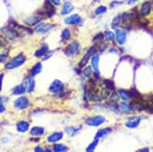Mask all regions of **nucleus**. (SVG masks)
Listing matches in <instances>:
<instances>
[{"label":"nucleus","instance_id":"obj_1","mask_svg":"<svg viewBox=\"0 0 153 152\" xmlns=\"http://www.w3.org/2000/svg\"><path fill=\"white\" fill-rule=\"evenodd\" d=\"M26 60V57L24 54H19L18 56H14L12 59L6 64L5 68L7 70H13V69H16L20 66H22Z\"/></svg>","mask_w":153,"mask_h":152},{"label":"nucleus","instance_id":"obj_2","mask_svg":"<svg viewBox=\"0 0 153 152\" xmlns=\"http://www.w3.org/2000/svg\"><path fill=\"white\" fill-rule=\"evenodd\" d=\"M80 49H81V47H80V43L78 42L74 41V42H72L71 43H70L67 47L65 48L64 53H65V55L67 56L72 57V56H75L79 55Z\"/></svg>","mask_w":153,"mask_h":152},{"label":"nucleus","instance_id":"obj_3","mask_svg":"<svg viewBox=\"0 0 153 152\" xmlns=\"http://www.w3.org/2000/svg\"><path fill=\"white\" fill-rule=\"evenodd\" d=\"M56 13L55 5L53 4L50 0H45L44 5H43V12L42 16L45 17H52Z\"/></svg>","mask_w":153,"mask_h":152},{"label":"nucleus","instance_id":"obj_4","mask_svg":"<svg viewBox=\"0 0 153 152\" xmlns=\"http://www.w3.org/2000/svg\"><path fill=\"white\" fill-rule=\"evenodd\" d=\"M14 107L19 110H24L26 109L29 106V100L26 97H19L13 102Z\"/></svg>","mask_w":153,"mask_h":152},{"label":"nucleus","instance_id":"obj_5","mask_svg":"<svg viewBox=\"0 0 153 152\" xmlns=\"http://www.w3.org/2000/svg\"><path fill=\"white\" fill-rule=\"evenodd\" d=\"M94 54H96V48L95 47H91L89 50H88V52L85 53V55L83 56V58L79 62V68H84L85 65H88L89 58L92 57V56Z\"/></svg>","mask_w":153,"mask_h":152},{"label":"nucleus","instance_id":"obj_6","mask_svg":"<svg viewBox=\"0 0 153 152\" xmlns=\"http://www.w3.org/2000/svg\"><path fill=\"white\" fill-rule=\"evenodd\" d=\"M104 121H105V118L103 116H93V117L88 118V119H86L85 123L91 127H98L100 125H102V123H104Z\"/></svg>","mask_w":153,"mask_h":152},{"label":"nucleus","instance_id":"obj_7","mask_svg":"<svg viewBox=\"0 0 153 152\" xmlns=\"http://www.w3.org/2000/svg\"><path fill=\"white\" fill-rule=\"evenodd\" d=\"M24 87L25 89V92H32L35 88V80L33 79L32 75L31 76H27L24 79L23 84Z\"/></svg>","mask_w":153,"mask_h":152},{"label":"nucleus","instance_id":"obj_8","mask_svg":"<svg viewBox=\"0 0 153 152\" xmlns=\"http://www.w3.org/2000/svg\"><path fill=\"white\" fill-rule=\"evenodd\" d=\"M147 102H144L143 100H141V98H137L134 101H132L131 102V105L134 110L135 111H142V110H146V107H147Z\"/></svg>","mask_w":153,"mask_h":152},{"label":"nucleus","instance_id":"obj_9","mask_svg":"<svg viewBox=\"0 0 153 152\" xmlns=\"http://www.w3.org/2000/svg\"><path fill=\"white\" fill-rule=\"evenodd\" d=\"M63 89H64V84L60 80H55L49 87V90L52 93H60Z\"/></svg>","mask_w":153,"mask_h":152},{"label":"nucleus","instance_id":"obj_10","mask_svg":"<svg viewBox=\"0 0 153 152\" xmlns=\"http://www.w3.org/2000/svg\"><path fill=\"white\" fill-rule=\"evenodd\" d=\"M55 26V24H46V23H39V24L36 25L35 31L37 33H41V34H44V33L50 31L53 27Z\"/></svg>","mask_w":153,"mask_h":152},{"label":"nucleus","instance_id":"obj_11","mask_svg":"<svg viewBox=\"0 0 153 152\" xmlns=\"http://www.w3.org/2000/svg\"><path fill=\"white\" fill-rule=\"evenodd\" d=\"M152 10V6L151 3L149 1H145L141 7H140V10H139V13H140V16H148L150 14Z\"/></svg>","mask_w":153,"mask_h":152},{"label":"nucleus","instance_id":"obj_12","mask_svg":"<svg viewBox=\"0 0 153 152\" xmlns=\"http://www.w3.org/2000/svg\"><path fill=\"white\" fill-rule=\"evenodd\" d=\"M116 39L117 42L119 45H123L126 42V39H127V35H126V31L123 29H117L116 30Z\"/></svg>","mask_w":153,"mask_h":152},{"label":"nucleus","instance_id":"obj_13","mask_svg":"<svg viewBox=\"0 0 153 152\" xmlns=\"http://www.w3.org/2000/svg\"><path fill=\"white\" fill-rule=\"evenodd\" d=\"M140 122H141V117H139V116H134V117L129 118V119L126 121L125 125H126V127L131 128V129H134V128L138 127V125L140 124Z\"/></svg>","mask_w":153,"mask_h":152},{"label":"nucleus","instance_id":"obj_14","mask_svg":"<svg viewBox=\"0 0 153 152\" xmlns=\"http://www.w3.org/2000/svg\"><path fill=\"white\" fill-rule=\"evenodd\" d=\"M42 19V16L41 14H36L28 17L26 20H25V23L27 25H35L41 22V20Z\"/></svg>","mask_w":153,"mask_h":152},{"label":"nucleus","instance_id":"obj_15","mask_svg":"<svg viewBox=\"0 0 153 152\" xmlns=\"http://www.w3.org/2000/svg\"><path fill=\"white\" fill-rule=\"evenodd\" d=\"M80 22H81V17H80V15H78V14H72L65 19V24H71V25L78 24H80Z\"/></svg>","mask_w":153,"mask_h":152},{"label":"nucleus","instance_id":"obj_16","mask_svg":"<svg viewBox=\"0 0 153 152\" xmlns=\"http://www.w3.org/2000/svg\"><path fill=\"white\" fill-rule=\"evenodd\" d=\"M99 60H100V56L98 54H94L92 56V59H91V67L93 71L95 72L97 75L100 74V70H99Z\"/></svg>","mask_w":153,"mask_h":152},{"label":"nucleus","instance_id":"obj_17","mask_svg":"<svg viewBox=\"0 0 153 152\" xmlns=\"http://www.w3.org/2000/svg\"><path fill=\"white\" fill-rule=\"evenodd\" d=\"M16 129H17V130L19 131V133H25L29 130V123L27 121H25V120L19 121L16 124Z\"/></svg>","mask_w":153,"mask_h":152},{"label":"nucleus","instance_id":"obj_18","mask_svg":"<svg viewBox=\"0 0 153 152\" xmlns=\"http://www.w3.org/2000/svg\"><path fill=\"white\" fill-rule=\"evenodd\" d=\"M63 138V133L61 131H56V133H53L47 137V141L49 143H56L58 141H60Z\"/></svg>","mask_w":153,"mask_h":152},{"label":"nucleus","instance_id":"obj_19","mask_svg":"<svg viewBox=\"0 0 153 152\" xmlns=\"http://www.w3.org/2000/svg\"><path fill=\"white\" fill-rule=\"evenodd\" d=\"M49 52V47H48V45L47 44H42L41 47H39L37 51H36V53H35V56L36 57H42V56H45L47 53Z\"/></svg>","mask_w":153,"mask_h":152},{"label":"nucleus","instance_id":"obj_20","mask_svg":"<svg viewBox=\"0 0 153 152\" xmlns=\"http://www.w3.org/2000/svg\"><path fill=\"white\" fill-rule=\"evenodd\" d=\"M119 109H120V111L124 114H130L134 111L131 105L127 103V102H121L120 104H119Z\"/></svg>","mask_w":153,"mask_h":152},{"label":"nucleus","instance_id":"obj_21","mask_svg":"<svg viewBox=\"0 0 153 152\" xmlns=\"http://www.w3.org/2000/svg\"><path fill=\"white\" fill-rule=\"evenodd\" d=\"M42 70V63L38 62V63H36V64L32 67V69H31V70H30V74H31L32 76L38 75L39 73H41Z\"/></svg>","mask_w":153,"mask_h":152},{"label":"nucleus","instance_id":"obj_22","mask_svg":"<svg viewBox=\"0 0 153 152\" xmlns=\"http://www.w3.org/2000/svg\"><path fill=\"white\" fill-rule=\"evenodd\" d=\"M117 93H118V96L120 97L123 101H128L131 98V92L130 91H127V90H124V89H118L117 90Z\"/></svg>","mask_w":153,"mask_h":152},{"label":"nucleus","instance_id":"obj_23","mask_svg":"<svg viewBox=\"0 0 153 152\" xmlns=\"http://www.w3.org/2000/svg\"><path fill=\"white\" fill-rule=\"evenodd\" d=\"M72 10H74V6L69 2H65V4L63 6V9L61 10V14L62 15L69 14V13H71Z\"/></svg>","mask_w":153,"mask_h":152},{"label":"nucleus","instance_id":"obj_24","mask_svg":"<svg viewBox=\"0 0 153 152\" xmlns=\"http://www.w3.org/2000/svg\"><path fill=\"white\" fill-rule=\"evenodd\" d=\"M30 133L32 135H35V136H41L44 133V129L42 127H39V126L33 127L30 130Z\"/></svg>","mask_w":153,"mask_h":152},{"label":"nucleus","instance_id":"obj_25","mask_svg":"<svg viewBox=\"0 0 153 152\" xmlns=\"http://www.w3.org/2000/svg\"><path fill=\"white\" fill-rule=\"evenodd\" d=\"M12 93L14 95H22L24 93H25V89L23 85H17L14 88L12 89Z\"/></svg>","mask_w":153,"mask_h":152},{"label":"nucleus","instance_id":"obj_26","mask_svg":"<svg viewBox=\"0 0 153 152\" xmlns=\"http://www.w3.org/2000/svg\"><path fill=\"white\" fill-rule=\"evenodd\" d=\"M112 129L111 128H104L102 130H100L97 134H96V138H101V137H104L105 135H107L108 133H111Z\"/></svg>","mask_w":153,"mask_h":152},{"label":"nucleus","instance_id":"obj_27","mask_svg":"<svg viewBox=\"0 0 153 152\" xmlns=\"http://www.w3.org/2000/svg\"><path fill=\"white\" fill-rule=\"evenodd\" d=\"M71 38V32L69 29H64L61 33V42H67L69 41Z\"/></svg>","mask_w":153,"mask_h":152},{"label":"nucleus","instance_id":"obj_28","mask_svg":"<svg viewBox=\"0 0 153 152\" xmlns=\"http://www.w3.org/2000/svg\"><path fill=\"white\" fill-rule=\"evenodd\" d=\"M80 128H74V127H67L65 129V131L67 133L68 135L70 136H74L75 134H77V133L79 131Z\"/></svg>","mask_w":153,"mask_h":152},{"label":"nucleus","instance_id":"obj_29","mask_svg":"<svg viewBox=\"0 0 153 152\" xmlns=\"http://www.w3.org/2000/svg\"><path fill=\"white\" fill-rule=\"evenodd\" d=\"M122 21V14H118L117 16H116L114 18V20H113V22H112V26L114 28H117L118 24H120V22Z\"/></svg>","mask_w":153,"mask_h":152},{"label":"nucleus","instance_id":"obj_30","mask_svg":"<svg viewBox=\"0 0 153 152\" xmlns=\"http://www.w3.org/2000/svg\"><path fill=\"white\" fill-rule=\"evenodd\" d=\"M68 148L65 146V145L62 144H56L54 146V151L56 152H63V151H67Z\"/></svg>","mask_w":153,"mask_h":152},{"label":"nucleus","instance_id":"obj_31","mask_svg":"<svg viewBox=\"0 0 153 152\" xmlns=\"http://www.w3.org/2000/svg\"><path fill=\"white\" fill-rule=\"evenodd\" d=\"M106 11H107V8H106L105 6H100L95 10V14L101 15V14H102V13H105Z\"/></svg>","mask_w":153,"mask_h":152},{"label":"nucleus","instance_id":"obj_32","mask_svg":"<svg viewBox=\"0 0 153 152\" xmlns=\"http://www.w3.org/2000/svg\"><path fill=\"white\" fill-rule=\"evenodd\" d=\"M99 138H96V139L94 140V141H93L90 145H89V146L88 147V148H86V151H88V152H90V151H93V150H94L95 148H96V147H97V145H98V143H99Z\"/></svg>","mask_w":153,"mask_h":152},{"label":"nucleus","instance_id":"obj_33","mask_svg":"<svg viewBox=\"0 0 153 152\" xmlns=\"http://www.w3.org/2000/svg\"><path fill=\"white\" fill-rule=\"evenodd\" d=\"M104 36H105V38H106V39H107V41H113V39H114V38L116 37L114 33L111 32V31H105Z\"/></svg>","mask_w":153,"mask_h":152},{"label":"nucleus","instance_id":"obj_34","mask_svg":"<svg viewBox=\"0 0 153 152\" xmlns=\"http://www.w3.org/2000/svg\"><path fill=\"white\" fill-rule=\"evenodd\" d=\"M103 83H104L105 87H107V88H109V89H114L115 85H114V83H113V81H111V80H104Z\"/></svg>","mask_w":153,"mask_h":152},{"label":"nucleus","instance_id":"obj_35","mask_svg":"<svg viewBox=\"0 0 153 152\" xmlns=\"http://www.w3.org/2000/svg\"><path fill=\"white\" fill-rule=\"evenodd\" d=\"M92 67L90 68V67H88V68H85V70H84V73H85V75L86 76V77H90L91 75H92Z\"/></svg>","mask_w":153,"mask_h":152},{"label":"nucleus","instance_id":"obj_36","mask_svg":"<svg viewBox=\"0 0 153 152\" xmlns=\"http://www.w3.org/2000/svg\"><path fill=\"white\" fill-rule=\"evenodd\" d=\"M8 56H9V52H8V51L2 53V54H0V62L5 61V60H6V58L8 57Z\"/></svg>","mask_w":153,"mask_h":152},{"label":"nucleus","instance_id":"obj_37","mask_svg":"<svg viewBox=\"0 0 153 152\" xmlns=\"http://www.w3.org/2000/svg\"><path fill=\"white\" fill-rule=\"evenodd\" d=\"M123 3H124L123 1H112L111 4H110V7H111V8H115V7L122 5Z\"/></svg>","mask_w":153,"mask_h":152},{"label":"nucleus","instance_id":"obj_38","mask_svg":"<svg viewBox=\"0 0 153 152\" xmlns=\"http://www.w3.org/2000/svg\"><path fill=\"white\" fill-rule=\"evenodd\" d=\"M146 111H148L150 114H153V103H148L147 107H146Z\"/></svg>","mask_w":153,"mask_h":152},{"label":"nucleus","instance_id":"obj_39","mask_svg":"<svg viewBox=\"0 0 153 152\" xmlns=\"http://www.w3.org/2000/svg\"><path fill=\"white\" fill-rule=\"evenodd\" d=\"M103 38V34H102V33H101V34H98L95 38H94V39H93V41H94L95 42H97L98 41H101V39Z\"/></svg>","mask_w":153,"mask_h":152},{"label":"nucleus","instance_id":"obj_40","mask_svg":"<svg viewBox=\"0 0 153 152\" xmlns=\"http://www.w3.org/2000/svg\"><path fill=\"white\" fill-rule=\"evenodd\" d=\"M50 1L54 4L55 6H59L60 5V0H50Z\"/></svg>","mask_w":153,"mask_h":152},{"label":"nucleus","instance_id":"obj_41","mask_svg":"<svg viewBox=\"0 0 153 152\" xmlns=\"http://www.w3.org/2000/svg\"><path fill=\"white\" fill-rule=\"evenodd\" d=\"M3 79H4V74H3V73H1V74H0V90H1V88H2Z\"/></svg>","mask_w":153,"mask_h":152},{"label":"nucleus","instance_id":"obj_42","mask_svg":"<svg viewBox=\"0 0 153 152\" xmlns=\"http://www.w3.org/2000/svg\"><path fill=\"white\" fill-rule=\"evenodd\" d=\"M138 1V0H128V4L129 5H132V4H134Z\"/></svg>","mask_w":153,"mask_h":152},{"label":"nucleus","instance_id":"obj_43","mask_svg":"<svg viewBox=\"0 0 153 152\" xmlns=\"http://www.w3.org/2000/svg\"><path fill=\"white\" fill-rule=\"evenodd\" d=\"M4 111H5V106H4V105H2V104H0V114L3 113Z\"/></svg>","mask_w":153,"mask_h":152},{"label":"nucleus","instance_id":"obj_44","mask_svg":"<svg viewBox=\"0 0 153 152\" xmlns=\"http://www.w3.org/2000/svg\"><path fill=\"white\" fill-rule=\"evenodd\" d=\"M34 150H35V151H43L44 149H43L42 147H37V148H34Z\"/></svg>","mask_w":153,"mask_h":152},{"label":"nucleus","instance_id":"obj_45","mask_svg":"<svg viewBox=\"0 0 153 152\" xmlns=\"http://www.w3.org/2000/svg\"><path fill=\"white\" fill-rule=\"evenodd\" d=\"M31 141H35V142H39V138H34V139H33V138H32V139H31Z\"/></svg>","mask_w":153,"mask_h":152},{"label":"nucleus","instance_id":"obj_46","mask_svg":"<svg viewBox=\"0 0 153 152\" xmlns=\"http://www.w3.org/2000/svg\"><path fill=\"white\" fill-rule=\"evenodd\" d=\"M139 151H149V148H144V149H140Z\"/></svg>","mask_w":153,"mask_h":152},{"label":"nucleus","instance_id":"obj_47","mask_svg":"<svg viewBox=\"0 0 153 152\" xmlns=\"http://www.w3.org/2000/svg\"><path fill=\"white\" fill-rule=\"evenodd\" d=\"M94 1H95V2H97V1H99V0H94Z\"/></svg>","mask_w":153,"mask_h":152},{"label":"nucleus","instance_id":"obj_48","mask_svg":"<svg viewBox=\"0 0 153 152\" xmlns=\"http://www.w3.org/2000/svg\"><path fill=\"white\" fill-rule=\"evenodd\" d=\"M0 102H1V98H0Z\"/></svg>","mask_w":153,"mask_h":152}]
</instances>
